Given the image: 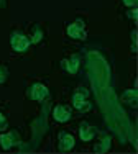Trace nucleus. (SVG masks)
Instances as JSON below:
<instances>
[{
    "mask_svg": "<svg viewBox=\"0 0 138 154\" xmlns=\"http://www.w3.org/2000/svg\"><path fill=\"white\" fill-rule=\"evenodd\" d=\"M10 41H12V48L18 53H23V51H27L28 48L31 45V39L27 38L25 35H21V33H12V38H10Z\"/></svg>",
    "mask_w": 138,
    "mask_h": 154,
    "instance_id": "obj_1",
    "label": "nucleus"
},
{
    "mask_svg": "<svg viewBox=\"0 0 138 154\" xmlns=\"http://www.w3.org/2000/svg\"><path fill=\"white\" fill-rule=\"evenodd\" d=\"M86 98H87V90L86 89L77 90V92L74 94V97H72V105H74L79 112H87V110H90V103Z\"/></svg>",
    "mask_w": 138,
    "mask_h": 154,
    "instance_id": "obj_2",
    "label": "nucleus"
},
{
    "mask_svg": "<svg viewBox=\"0 0 138 154\" xmlns=\"http://www.w3.org/2000/svg\"><path fill=\"white\" fill-rule=\"evenodd\" d=\"M67 35L71 36V38H74V39H84L86 36H87L86 28H84V23H82L81 20L71 23V25L67 26Z\"/></svg>",
    "mask_w": 138,
    "mask_h": 154,
    "instance_id": "obj_3",
    "label": "nucleus"
},
{
    "mask_svg": "<svg viewBox=\"0 0 138 154\" xmlns=\"http://www.w3.org/2000/svg\"><path fill=\"white\" fill-rule=\"evenodd\" d=\"M18 143H20V134L17 131H12V133H7L0 136V146L3 149H10L15 144H18Z\"/></svg>",
    "mask_w": 138,
    "mask_h": 154,
    "instance_id": "obj_4",
    "label": "nucleus"
},
{
    "mask_svg": "<svg viewBox=\"0 0 138 154\" xmlns=\"http://www.w3.org/2000/svg\"><path fill=\"white\" fill-rule=\"evenodd\" d=\"M30 97L33 98V100H45L46 97H48V89H46V85H43V84H33L30 89Z\"/></svg>",
    "mask_w": 138,
    "mask_h": 154,
    "instance_id": "obj_5",
    "label": "nucleus"
},
{
    "mask_svg": "<svg viewBox=\"0 0 138 154\" xmlns=\"http://www.w3.org/2000/svg\"><path fill=\"white\" fill-rule=\"evenodd\" d=\"M58 146H59V151H63V152L71 151L74 148V138L69 133H66V131H63V133H59V143H58Z\"/></svg>",
    "mask_w": 138,
    "mask_h": 154,
    "instance_id": "obj_6",
    "label": "nucleus"
},
{
    "mask_svg": "<svg viewBox=\"0 0 138 154\" xmlns=\"http://www.w3.org/2000/svg\"><path fill=\"white\" fill-rule=\"evenodd\" d=\"M96 134H97V130L94 126H90L89 123H81V126H79V136H81L82 141H90Z\"/></svg>",
    "mask_w": 138,
    "mask_h": 154,
    "instance_id": "obj_7",
    "label": "nucleus"
},
{
    "mask_svg": "<svg viewBox=\"0 0 138 154\" xmlns=\"http://www.w3.org/2000/svg\"><path fill=\"white\" fill-rule=\"evenodd\" d=\"M61 67H63L64 71H67L69 74H76V72H77V67H79V56L74 54L71 59H63L61 61Z\"/></svg>",
    "mask_w": 138,
    "mask_h": 154,
    "instance_id": "obj_8",
    "label": "nucleus"
},
{
    "mask_svg": "<svg viewBox=\"0 0 138 154\" xmlns=\"http://www.w3.org/2000/svg\"><path fill=\"white\" fill-rule=\"evenodd\" d=\"M53 115H54V120L59 122V123H64L71 118V112H69V108L64 107V105H58V107L54 108Z\"/></svg>",
    "mask_w": 138,
    "mask_h": 154,
    "instance_id": "obj_9",
    "label": "nucleus"
},
{
    "mask_svg": "<svg viewBox=\"0 0 138 154\" xmlns=\"http://www.w3.org/2000/svg\"><path fill=\"white\" fill-rule=\"evenodd\" d=\"M108 148H110V138L104 136L102 141H100L99 144L94 148V151H96V152H105V151H108Z\"/></svg>",
    "mask_w": 138,
    "mask_h": 154,
    "instance_id": "obj_10",
    "label": "nucleus"
},
{
    "mask_svg": "<svg viewBox=\"0 0 138 154\" xmlns=\"http://www.w3.org/2000/svg\"><path fill=\"white\" fill-rule=\"evenodd\" d=\"M122 98H123V102H128L130 105H135L136 103V92L135 90H127V92H123Z\"/></svg>",
    "mask_w": 138,
    "mask_h": 154,
    "instance_id": "obj_11",
    "label": "nucleus"
},
{
    "mask_svg": "<svg viewBox=\"0 0 138 154\" xmlns=\"http://www.w3.org/2000/svg\"><path fill=\"white\" fill-rule=\"evenodd\" d=\"M7 77H8V71H7V67H3V66H0V84L5 82Z\"/></svg>",
    "mask_w": 138,
    "mask_h": 154,
    "instance_id": "obj_12",
    "label": "nucleus"
},
{
    "mask_svg": "<svg viewBox=\"0 0 138 154\" xmlns=\"http://www.w3.org/2000/svg\"><path fill=\"white\" fill-rule=\"evenodd\" d=\"M132 51L136 53V31L132 33Z\"/></svg>",
    "mask_w": 138,
    "mask_h": 154,
    "instance_id": "obj_13",
    "label": "nucleus"
},
{
    "mask_svg": "<svg viewBox=\"0 0 138 154\" xmlns=\"http://www.w3.org/2000/svg\"><path fill=\"white\" fill-rule=\"evenodd\" d=\"M41 30H38V28H36V30H35V36H33V39H31V41H33V43H36V41H39V39H41Z\"/></svg>",
    "mask_w": 138,
    "mask_h": 154,
    "instance_id": "obj_14",
    "label": "nucleus"
},
{
    "mask_svg": "<svg viewBox=\"0 0 138 154\" xmlns=\"http://www.w3.org/2000/svg\"><path fill=\"white\" fill-rule=\"evenodd\" d=\"M5 128H7V122H5V118L2 116V113H0V131L5 130Z\"/></svg>",
    "mask_w": 138,
    "mask_h": 154,
    "instance_id": "obj_15",
    "label": "nucleus"
},
{
    "mask_svg": "<svg viewBox=\"0 0 138 154\" xmlns=\"http://www.w3.org/2000/svg\"><path fill=\"white\" fill-rule=\"evenodd\" d=\"M123 3H125L127 7H135L136 5V0H123Z\"/></svg>",
    "mask_w": 138,
    "mask_h": 154,
    "instance_id": "obj_16",
    "label": "nucleus"
},
{
    "mask_svg": "<svg viewBox=\"0 0 138 154\" xmlns=\"http://www.w3.org/2000/svg\"><path fill=\"white\" fill-rule=\"evenodd\" d=\"M128 18H132V20H136V10H135V8H133V12H132V10L128 12Z\"/></svg>",
    "mask_w": 138,
    "mask_h": 154,
    "instance_id": "obj_17",
    "label": "nucleus"
}]
</instances>
